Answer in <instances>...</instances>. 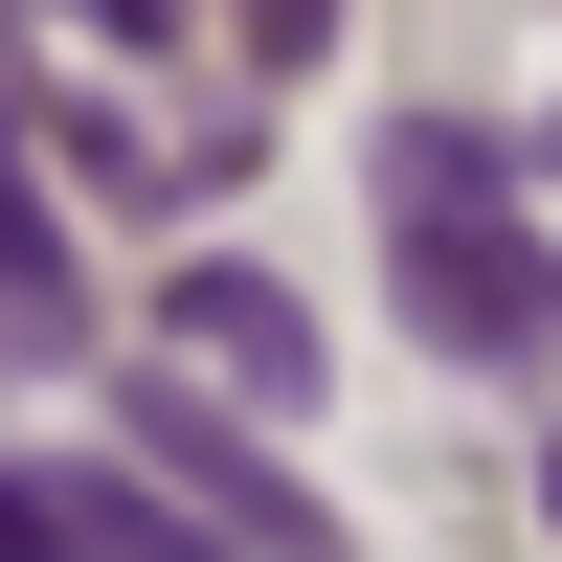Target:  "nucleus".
<instances>
[{
	"label": "nucleus",
	"mask_w": 562,
	"mask_h": 562,
	"mask_svg": "<svg viewBox=\"0 0 562 562\" xmlns=\"http://www.w3.org/2000/svg\"><path fill=\"white\" fill-rule=\"evenodd\" d=\"M495 180H518V135H473V113H405L383 135V225L405 203H495Z\"/></svg>",
	"instance_id": "nucleus-6"
},
{
	"label": "nucleus",
	"mask_w": 562,
	"mask_h": 562,
	"mask_svg": "<svg viewBox=\"0 0 562 562\" xmlns=\"http://www.w3.org/2000/svg\"><path fill=\"white\" fill-rule=\"evenodd\" d=\"M113 450H135V473L180 495V518H225L248 562H338V518H315V495L270 473V428H248V405L203 383V360H135V383H113Z\"/></svg>",
	"instance_id": "nucleus-2"
},
{
	"label": "nucleus",
	"mask_w": 562,
	"mask_h": 562,
	"mask_svg": "<svg viewBox=\"0 0 562 562\" xmlns=\"http://www.w3.org/2000/svg\"><path fill=\"white\" fill-rule=\"evenodd\" d=\"M405 338L473 360V383L562 360V248L518 225V180H495V203H405Z\"/></svg>",
	"instance_id": "nucleus-1"
},
{
	"label": "nucleus",
	"mask_w": 562,
	"mask_h": 562,
	"mask_svg": "<svg viewBox=\"0 0 562 562\" xmlns=\"http://www.w3.org/2000/svg\"><path fill=\"white\" fill-rule=\"evenodd\" d=\"M540 540H562V428H540Z\"/></svg>",
	"instance_id": "nucleus-10"
},
{
	"label": "nucleus",
	"mask_w": 562,
	"mask_h": 562,
	"mask_svg": "<svg viewBox=\"0 0 562 562\" xmlns=\"http://www.w3.org/2000/svg\"><path fill=\"white\" fill-rule=\"evenodd\" d=\"M68 562H248V540H225V518H180L135 450H90V473H68Z\"/></svg>",
	"instance_id": "nucleus-5"
},
{
	"label": "nucleus",
	"mask_w": 562,
	"mask_h": 562,
	"mask_svg": "<svg viewBox=\"0 0 562 562\" xmlns=\"http://www.w3.org/2000/svg\"><path fill=\"white\" fill-rule=\"evenodd\" d=\"M0 562H68V473H0Z\"/></svg>",
	"instance_id": "nucleus-9"
},
{
	"label": "nucleus",
	"mask_w": 562,
	"mask_h": 562,
	"mask_svg": "<svg viewBox=\"0 0 562 562\" xmlns=\"http://www.w3.org/2000/svg\"><path fill=\"white\" fill-rule=\"evenodd\" d=\"M0 360H90V270H68V225H45L23 135H0Z\"/></svg>",
	"instance_id": "nucleus-4"
},
{
	"label": "nucleus",
	"mask_w": 562,
	"mask_h": 562,
	"mask_svg": "<svg viewBox=\"0 0 562 562\" xmlns=\"http://www.w3.org/2000/svg\"><path fill=\"white\" fill-rule=\"evenodd\" d=\"M45 23H90L113 68H158V45H180V0H45Z\"/></svg>",
	"instance_id": "nucleus-8"
},
{
	"label": "nucleus",
	"mask_w": 562,
	"mask_h": 562,
	"mask_svg": "<svg viewBox=\"0 0 562 562\" xmlns=\"http://www.w3.org/2000/svg\"><path fill=\"white\" fill-rule=\"evenodd\" d=\"M540 180H562V135H540Z\"/></svg>",
	"instance_id": "nucleus-11"
},
{
	"label": "nucleus",
	"mask_w": 562,
	"mask_h": 562,
	"mask_svg": "<svg viewBox=\"0 0 562 562\" xmlns=\"http://www.w3.org/2000/svg\"><path fill=\"white\" fill-rule=\"evenodd\" d=\"M158 360H203L225 405H315V315H293V270H225V248L158 270Z\"/></svg>",
	"instance_id": "nucleus-3"
},
{
	"label": "nucleus",
	"mask_w": 562,
	"mask_h": 562,
	"mask_svg": "<svg viewBox=\"0 0 562 562\" xmlns=\"http://www.w3.org/2000/svg\"><path fill=\"white\" fill-rule=\"evenodd\" d=\"M225 23H248V68H315V45H338V0H225Z\"/></svg>",
	"instance_id": "nucleus-7"
}]
</instances>
